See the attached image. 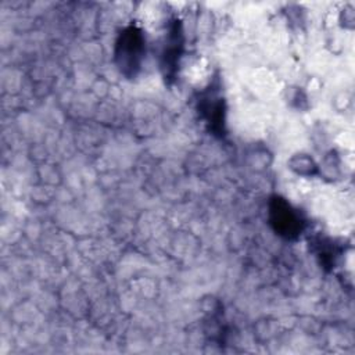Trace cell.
Wrapping results in <instances>:
<instances>
[{"label": "cell", "instance_id": "obj_1", "mask_svg": "<svg viewBox=\"0 0 355 355\" xmlns=\"http://www.w3.org/2000/svg\"><path fill=\"white\" fill-rule=\"evenodd\" d=\"M143 44V36L135 28H130L121 35L116 44V60L122 72L135 73V71L140 67L144 53Z\"/></svg>", "mask_w": 355, "mask_h": 355}, {"label": "cell", "instance_id": "obj_2", "mask_svg": "<svg viewBox=\"0 0 355 355\" xmlns=\"http://www.w3.org/2000/svg\"><path fill=\"white\" fill-rule=\"evenodd\" d=\"M270 223L279 234L291 237L301 230V222L295 211L282 198H275L270 204Z\"/></svg>", "mask_w": 355, "mask_h": 355}]
</instances>
